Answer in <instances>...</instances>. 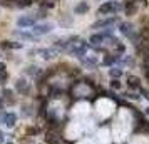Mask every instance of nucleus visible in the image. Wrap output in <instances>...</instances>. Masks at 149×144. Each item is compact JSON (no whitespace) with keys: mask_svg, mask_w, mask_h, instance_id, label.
<instances>
[{"mask_svg":"<svg viewBox=\"0 0 149 144\" xmlns=\"http://www.w3.org/2000/svg\"><path fill=\"white\" fill-rule=\"evenodd\" d=\"M116 22V17H109V19H104L101 22H95L94 24V29H101V27H109Z\"/></svg>","mask_w":149,"mask_h":144,"instance_id":"10","label":"nucleus"},{"mask_svg":"<svg viewBox=\"0 0 149 144\" xmlns=\"http://www.w3.org/2000/svg\"><path fill=\"white\" fill-rule=\"evenodd\" d=\"M131 122H132L131 114H129L127 111H121L119 119L114 124V131H112V136H114L116 143H122L129 136V132H131Z\"/></svg>","mask_w":149,"mask_h":144,"instance_id":"1","label":"nucleus"},{"mask_svg":"<svg viewBox=\"0 0 149 144\" xmlns=\"http://www.w3.org/2000/svg\"><path fill=\"white\" fill-rule=\"evenodd\" d=\"M17 24L20 27H32V25H35V19L34 17H20Z\"/></svg>","mask_w":149,"mask_h":144,"instance_id":"9","label":"nucleus"},{"mask_svg":"<svg viewBox=\"0 0 149 144\" xmlns=\"http://www.w3.org/2000/svg\"><path fill=\"white\" fill-rule=\"evenodd\" d=\"M122 10L121 3H116V2H104L101 7H99V14H112V12H119Z\"/></svg>","mask_w":149,"mask_h":144,"instance_id":"4","label":"nucleus"},{"mask_svg":"<svg viewBox=\"0 0 149 144\" xmlns=\"http://www.w3.org/2000/svg\"><path fill=\"white\" fill-rule=\"evenodd\" d=\"M127 81H129V86H131V87H139V79H137V77L131 76Z\"/></svg>","mask_w":149,"mask_h":144,"instance_id":"18","label":"nucleus"},{"mask_svg":"<svg viewBox=\"0 0 149 144\" xmlns=\"http://www.w3.org/2000/svg\"><path fill=\"white\" fill-rule=\"evenodd\" d=\"M111 86H112L114 89H121V82H119V81H116V79L111 82Z\"/></svg>","mask_w":149,"mask_h":144,"instance_id":"20","label":"nucleus"},{"mask_svg":"<svg viewBox=\"0 0 149 144\" xmlns=\"http://www.w3.org/2000/svg\"><path fill=\"white\" fill-rule=\"evenodd\" d=\"M119 30H121L124 35H127V37H129V35L132 34V25L127 24V22H126V24H121V25H119Z\"/></svg>","mask_w":149,"mask_h":144,"instance_id":"12","label":"nucleus"},{"mask_svg":"<svg viewBox=\"0 0 149 144\" xmlns=\"http://www.w3.org/2000/svg\"><path fill=\"white\" fill-rule=\"evenodd\" d=\"M79 144H95L94 141H91V139H84V141H81Z\"/></svg>","mask_w":149,"mask_h":144,"instance_id":"21","label":"nucleus"},{"mask_svg":"<svg viewBox=\"0 0 149 144\" xmlns=\"http://www.w3.org/2000/svg\"><path fill=\"white\" fill-rule=\"evenodd\" d=\"M104 39H106V37H104V34H95V35H92V37H91V42H92L94 45H97V44H101Z\"/></svg>","mask_w":149,"mask_h":144,"instance_id":"15","label":"nucleus"},{"mask_svg":"<svg viewBox=\"0 0 149 144\" xmlns=\"http://www.w3.org/2000/svg\"><path fill=\"white\" fill-rule=\"evenodd\" d=\"M39 54H40V57H44V59H54L55 55H57V52L55 50H52V49H42V50H39Z\"/></svg>","mask_w":149,"mask_h":144,"instance_id":"11","label":"nucleus"},{"mask_svg":"<svg viewBox=\"0 0 149 144\" xmlns=\"http://www.w3.org/2000/svg\"><path fill=\"white\" fill-rule=\"evenodd\" d=\"M74 116L77 117H84V116H87L89 114V106L87 104H77L74 107V112H72Z\"/></svg>","mask_w":149,"mask_h":144,"instance_id":"7","label":"nucleus"},{"mask_svg":"<svg viewBox=\"0 0 149 144\" xmlns=\"http://www.w3.org/2000/svg\"><path fill=\"white\" fill-rule=\"evenodd\" d=\"M122 8L126 10V14H127V15H131V14H134V12H136L137 5H136L134 0H126V2H124V5H122Z\"/></svg>","mask_w":149,"mask_h":144,"instance_id":"8","label":"nucleus"},{"mask_svg":"<svg viewBox=\"0 0 149 144\" xmlns=\"http://www.w3.org/2000/svg\"><path fill=\"white\" fill-rule=\"evenodd\" d=\"M3 121H5V124H7L8 127H12V126L15 124V114H7Z\"/></svg>","mask_w":149,"mask_h":144,"instance_id":"16","label":"nucleus"},{"mask_svg":"<svg viewBox=\"0 0 149 144\" xmlns=\"http://www.w3.org/2000/svg\"><path fill=\"white\" fill-rule=\"evenodd\" d=\"M95 109H97V114L101 117H107L109 114H112L114 104H112V101H109V99H101L97 102V106H95Z\"/></svg>","mask_w":149,"mask_h":144,"instance_id":"3","label":"nucleus"},{"mask_svg":"<svg viewBox=\"0 0 149 144\" xmlns=\"http://www.w3.org/2000/svg\"><path fill=\"white\" fill-rule=\"evenodd\" d=\"M87 10H89V5L86 2H82V3H79V5L75 7V14H86Z\"/></svg>","mask_w":149,"mask_h":144,"instance_id":"14","label":"nucleus"},{"mask_svg":"<svg viewBox=\"0 0 149 144\" xmlns=\"http://www.w3.org/2000/svg\"><path fill=\"white\" fill-rule=\"evenodd\" d=\"M91 127V122H84V121H74V122H70L67 126V131H65V134H67L69 139H75V137L82 136L86 131Z\"/></svg>","mask_w":149,"mask_h":144,"instance_id":"2","label":"nucleus"},{"mask_svg":"<svg viewBox=\"0 0 149 144\" xmlns=\"http://www.w3.org/2000/svg\"><path fill=\"white\" fill-rule=\"evenodd\" d=\"M27 86H29V82H25L24 79H20V81L17 82V86H15V87H17V90H19V92H27Z\"/></svg>","mask_w":149,"mask_h":144,"instance_id":"13","label":"nucleus"},{"mask_svg":"<svg viewBox=\"0 0 149 144\" xmlns=\"http://www.w3.org/2000/svg\"><path fill=\"white\" fill-rule=\"evenodd\" d=\"M52 30V25L50 24H37V25H34V29H32V32H34L35 35H45L49 34Z\"/></svg>","mask_w":149,"mask_h":144,"instance_id":"5","label":"nucleus"},{"mask_svg":"<svg viewBox=\"0 0 149 144\" xmlns=\"http://www.w3.org/2000/svg\"><path fill=\"white\" fill-rule=\"evenodd\" d=\"M3 136H5V134H3V132H0V144L3 143Z\"/></svg>","mask_w":149,"mask_h":144,"instance_id":"22","label":"nucleus"},{"mask_svg":"<svg viewBox=\"0 0 149 144\" xmlns=\"http://www.w3.org/2000/svg\"><path fill=\"white\" fill-rule=\"evenodd\" d=\"M146 114H149V107H148V109H146Z\"/></svg>","mask_w":149,"mask_h":144,"instance_id":"23","label":"nucleus"},{"mask_svg":"<svg viewBox=\"0 0 149 144\" xmlns=\"http://www.w3.org/2000/svg\"><path fill=\"white\" fill-rule=\"evenodd\" d=\"M109 76L111 77H121L122 76V69H117V67L111 69V70H109Z\"/></svg>","mask_w":149,"mask_h":144,"instance_id":"17","label":"nucleus"},{"mask_svg":"<svg viewBox=\"0 0 149 144\" xmlns=\"http://www.w3.org/2000/svg\"><path fill=\"white\" fill-rule=\"evenodd\" d=\"M95 139H97L99 144H109L111 143V132H109V129H101L97 132Z\"/></svg>","mask_w":149,"mask_h":144,"instance_id":"6","label":"nucleus"},{"mask_svg":"<svg viewBox=\"0 0 149 144\" xmlns=\"http://www.w3.org/2000/svg\"><path fill=\"white\" fill-rule=\"evenodd\" d=\"M131 144H148V139L146 137H136Z\"/></svg>","mask_w":149,"mask_h":144,"instance_id":"19","label":"nucleus"}]
</instances>
